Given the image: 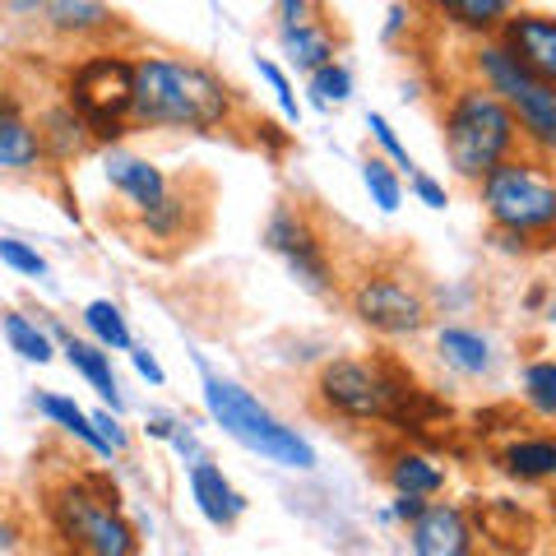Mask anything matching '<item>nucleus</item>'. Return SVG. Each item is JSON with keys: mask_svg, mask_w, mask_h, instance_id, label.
Segmentation results:
<instances>
[{"mask_svg": "<svg viewBox=\"0 0 556 556\" xmlns=\"http://www.w3.org/2000/svg\"><path fill=\"white\" fill-rule=\"evenodd\" d=\"M237 112L232 84L186 56H135L130 126L139 130H186L208 135Z\"/></svg>", "mask_w": 556, "mask_h": 556, "instance_id": "f257e3e1", "label": "nucleus"}, {"mask_svg": "<svg viewBox=\"0 0 556 556\" xmlns=\"http://www.w3.org/2000/svg\"><path fill=\"white\" fill-rule=\"evenodd\" d=\"M441 130H445L441 144H445L450 172H455L459 181H473V186H482L501 163L519 159V149H525L515 112L473 79L459 84V89L445 98Z\"/></svg>", "mask_w": 556, "mask_h": 556, "instance_id": "f03ea898", "label": "nucleus"}, {"mask_svg": "<svg viewBox=\"0 0 556 556\" xmlns=\"http://www.w3.org/2000/svg\"><path fill=\"white\" fill-rule=\"evenodd\" d=\"M316 399L325 413L348 417V422H417L413 404L422 390L413 376L390 357H334L316 376Z\"/></svg>", "mask_w": 556, "mask_h": 556, "instance_id": "7ed1b4c3", "label": "nucleus"}, {"mask_svg": "<svg viewBox=\"0 0 556 556\" xmlns=\"http://www.w3.org/2000/svg\"><path fill=\"white\" fill-rule=\"evenodd\" d=\"M200 371H204V390H200L204 413L214 427H223V437H232L241 450H251V455L269 459L278 468H298V473L316 468V445H311L298 427H288L278 413H269L247 386L214 376L204 367V357H200Z\"/></svg>", "mask_w": 556, "mask_h": 556, "instance_id": "20e7f679", "label": "nucleus"}, {"mask_svg": "<svg viewBox=\"0 0 556 556\" xmlns=\"http://www.w3.org/2000/svg\"><path fill=\"white\" fill-rule=\"evenodd\" d=\"M478 204L492 232H510L529 241V251L556 247V172L543 159H519L501 163L492 177L478 186Z\"/></svg>", "mask_w": 556, "mask_h": 556, "instance_id": "39448f33", "label": "nucleus"}, {"mask_svg": "<svg viewBox=\"0 0 556 556\" xmlns=\"http://www.w3.org/2000/svg\"><path fill=\"white\" fill-rule=\"evenodd\" d=\"M468 70H473V84H482L486 93H496L515 112L519 135H525L529 149H538V159L556 163V89L552 84H543L533 70L519 65V56L501 38L473 42Z\"/></svg>", "mask_w": 556, "mask_h": 556, "instance_id": "423d86ee", "label": "nucleus"}, {"mask_svg": "<svg viewBox=\"0 0 556 556\" xmlns=\"http://www.w3.org/2000/svg\"><path fill=\"white\" fill-rule=\"evenodd\" d=\"M51 525L75 556H139L135 525L121 515L116 496L93 492L89 482H65L51 496Z\"/></svg>", "mask_w": 556, "mask_h": 556, "instance_id": "0eeeda50", "label": "nucleus"}, {"mask_svg": "<svg viewBox=\"0 0 556 556\" xmlns=\"http://www.w3.org/2000/svg\"><path fill=\"white\" fill-rule=\"evenodd\" d=\"M130 89H135V61L98 51L70 70V108L89 121L93 139H116L130 126Z\"/></svg>", "mask_w": 556, "mask_h": 556, "instance_id": "6e6552de", "label": "nucleus"}, {"mask_svg": "<svg viewBox=\"0 0 556 556\" xmlns=\"http://www.w3.org/2000/svg\"><path fill=\"white\" fill-rule=\"evenodd\" d=\"M348 306H353V316L376 329V334L386 339H413L427 329V298L417 292L413 283H404L399 274H367L357 278L353 292H348Z\"/></svg>", "mask_w": 556, "mask_h": 556, "instance_id": "1a4fd4ad", "label": "nucleus"}, {"mask_svg": "<svg viewBox=\"0 0 556 556\" xmlns=\"http://www.w3.org/2000/svg\"><path fill=\"white\" fill-rule=\"evenodd\" d=\"M265 247L274 255H283V265L292 269V278H298L306 292H329L334 288V269H329L325 241L306 223L302 208H288V204L274 208L269 223H265Z\"/></svg>", "mask_w": 556, "mask_h": 556, "instance_id": "9d476101", "label": "nucleus"}, {"mask_svg": "<svg viewBox=\"0 0 556 556\" xmlns=\"http://www.w3.org/2000/svg\"><path fill=\"white\" fill-rule=\"evenodd\" d=\"M278 47H283V56L292 70H302L311 79L316 70L334 65V33H329L320 20H306V14H316V5H306V0H283L278 5Z\"/></svg>", "mask_w": 556, "mask_h": 556, "instance_id": "9b49d317", "label": "nucleus"}, {"mask_svg": "<svg viewBox=\"0 0 556 556\" xmlns=\"http://www.w3.org/2000/svg\"><path fill=\"white\" fill-rule=\"evenodd\" d=\"M102 177H108V186L135 208V214H153V208L172 195L163 167L153 159H144V153H130V149L102 153Z\"/></svg>", "mask_w": 556, "mask_h": 556, "instance_id": "f8f14e48", "label": "nucleus"}, {"mask_svg": "<svg viewBox=\"0 0 556 556\" xmlns=\"http://www.w3.org/2000/svg\"><path fill=\"white\" fill-rule=\"evenodd\" d=\"M501 42H506L519 65L533 70L543 84L556 89V14L547 10H515L510 24L501 28Z\"/></svg>", "mask_w": 556, "mask_h": 556, "instance_id": "ddd939ff", "label": "nucleus"}, {"mask_svg": "<svg viewBox=\"0 0 556 556\" xmlns=\"http://www.w3.org/2000/svg\"><path fill=\"white\" fill-rule=\"evenodd\" d=\"M473 525L455 501H431L422 519L408 529L413 556H473Z\"/></svg>", "mask_w": 556, "mask_h": 556, "instance_id": "4468645a", "label": "nucleus"}, {"mask_svg": "<svg viewBox=\"0 0 556 556\" xmlns=\"http://www.w3.org/2000/svg\"><path fill=\"white\" fill-rule=\"evenodd\" d=\"M47 334L56 339V348L65 353L70 367H75V371L98 390L102 404H108L112 413L126 408V399H121V380H116V367H112V353H108V348H98V343H89V339H75V334L65 329V320H56V316H47Z\"/></svg>", "mask_w": 556, "mask_h": 556, "instance_id": "2eb2a0df", "label": "nucleus"}, {"mask_svg": "<svg viewBox=\"0 0 556 556\" xmlns=\"http://www.w3.org/2000/svg\"><path fill=\"white\" fill-rule=\"evenodd\" d=\"M186 486H190V501L195 510L208 519L214 529H237V519L247 515V496L228 482V473L214 464V459H200L186 468Z\"/></svg>", "mask_w": 556, "mask_h": 556, "instance_id": "dca6fc26", "label": "nucleus"}, {"mask_svg": "<svg viewBox=\"0 0 556 556\" xmlns=\"http://www.w3.org/2000/svg\"><path fill=\"white\" fill-rule=\"evenodd\" d=\"M501 473L525 482V486H552L556 482V431H533V437H515L496 455Z\"/></svg>", "mask_w": 556, "mask_h": 556, "instance_id": "f3484780", "label": "nucleus"}, {"mask_svg": "<svg viewBox=\"0 0 556 556\" xmlns=\"http://www.w3.org/2000/svg\"><path fill=\"white\" fill-rule=\"evenodd\" d=\"M437 353L450 371H459L468 380H478L492 371V339L473 325H441L437 329Z\"/></svg>", "mask_w": 556, "mask_h": 556, "instance_id": "a211bd4d", "label": "nucleus"}, {"mask_svg": "<svg viewBox=\"0 0 556 556\" xmlns=\"http://www.w3.org/2000/svg\"><path fill=\"white\" fill-rule=\"evenodd\" d=\"M33 408H38V413L47 417L51 427H61L65 437H75L84 450H93L98 459H112V445L102 441V431L93 427V413H84V408H79V404H75V399H70V394L42 390L38 399H33Z\"/></svg>", "mask_w": 556, "mask_h": 556, "instance_id": "6ab92c4d", "label": "nucleus"}, {"mask_svg": "<svg viewBox=\"0 0 556 556\" xmlns=\"http://www.w3.org/2000/svg\"><path fill=\"white\" fill-rule=\"evenodd\" d=\"M386 478L394 486V496H417V501H431L445 492V468L422 455V450H399V455L390 459Z\"/></svg>", "mask_w": 556, "mask_h": 556, "instance_id": "aec40b11", "label": "nucleus"}, {"mask_svg": "<svg viewBox=\"0 0 556 556\" xmlns=\"http://www.w3.org/2000/svg\"><path fill=\"white\" fill-rule=\"evenodd\" d=\"M437 14L450 28H464V33H473L478 42H486V38H501V28L510 24L515 5L510 0H441Z\"/></svg>", "mask_w": 556, "mask_h": 556, "instance_id": "412c9836", "label": "nucleus"}, {"mask_svg": "<svg viewBox=\"0 0 556 556\" xmlns=\"http://www.w3.org/2000/svg\"><path fill=\"white\" fill-rule=\"evenodd\" d=\"M38 14H47V28L65 33V38H89V33H108L116 24V14L98 0H51Z\"/></svg>", "mask_w": 556, "mask_h": 556, "instance_id": "4be33fe9", "label": "nucleus"}, {"mask_svg": "<svg viewBox=\"0 0 556 556\" xmlns=\"http://www.w3.org/2000/svg\"><path fill=\"white\" fill-rule=\"evenodd\" d=\"M38 135H42V149L51 153V159H75V153H84L89 149V139H93V130H89V121H84L70 102H61V108H51L47 116H42V126H38Z\"/></svg>", "mask_w": 556, "mask_h": 556, "instance_id": "5701e85b", "label": "nucleus"}, {"mask_svg": "<svg viewBox=\"0 0 556 556\" xmlns=\"http://www.w3.org/2000/svg\"><path fill=\"white\" fill-rule=\"evenodd\" d=\"M42 135L33 121H24L20 112L0 121V172H28L33 163H42Z\"/></svg>", "mask_w": 556, "mask_h": 556, "instance_id": "b1692460", "label": "nucleus"}, {"mask_svg": "<svg viewBox=\"0 0 556 556\" xmlns=\"http://www.w3.org/2000/svg\"><path fill=\"white\" fill-rule=\"evenodd\" d=\"M0 329H5L10 348L20 353L24 362H38V367H47L51 357H56V339L47 334V325H38L33 316H24V311H0Z\"/></svg>", "mask_w": 556, "mask_h": 556, "instance_id": "393cba45", "label": "nucleus"}, {"mask_svg": "<svg viewBox=\"0 0 556 556\" xmlns=\"http://www.w3.org/2000/svg\"><path fill=\"white\" fill-rule=\"evenodd\" d=\"M79 320H84V329H89V343L108 348V353H130L135 348V334H130L126 316H121V306L108 302V298H93L89 306H84Z\"/></svg>", "mask_w": 556, "mask_h": 556, "instance_id": "a878e982", "label": "nucleus"}, {"mask_svg": "<svg viewBox=\"0 0 556 556\" xmlns=\"http://www.w3.org/2000/svg\"><path fill=\"white\" fill-rule=\"evenodd\" d=\"M519 394L533 417L556 422V357H533L525 371H519Z\"/></svg>", "mask_w": 556, "mask_h": 556, "instance_id": "bb28decb", "label": "nucleus"}, {"mask_svg": "<svg viewBox=\"0 0 556 556\" xmlns=\"http://www.w3.org/2000/svg\"><path fill=\"white\" fill-rule=\"evenodd\" d=\"M362 186H367V195L380 214H394V208L404 204V177H399L380 153H367V159H362Z\"/></svg>", "mask_w": 556, "mask_h": 556, "instance_id": "cd10ccee", "label": "nucleus"}, {"mask_svg": "<svg viewBox=\"0 0 556 556\" xmlns=\"http://www.w3.org/2000/svg\"><path fill=\"white\" fill-rule=\"evenodd\" d=\"M348 98H353V70H348L343 61L311 75V102H316V108H339V102H348Z\"/></svg>", "mask_w": 556, "mask_h": 556, "instance_id": "c85d7f7f", "label": "nucleus"}, {"mask_svg": "<svg viewBox=\"0 0 556 556\" xmlns=\"http://www.w3.org/2000/svg\"><path fill=\"white\" fill-rule=\"evenodd\" d=\"M186 195H167L153 214H139V223H144V232L149 237H159V241H181L186 237Z\"/></svg>", "mask_w": 556, "mask_h": 556, "instance_id": "c756f323", "label": "nucleus"}, {"mask_svg": "<svg viewBox=\"0 0 556 556\" xmlns=\"http://www.w3.org/2000/svg\"><path fill=\"white\" fill-rule=\"evenodd\" d=\"M0 265H10L14 274H24V278H38V283L51 278V265L20 237H0Z\"/></svg>", "mask_w": 556, "mask_h": 556, "instance_id": "7c9ffc66", "label": "nucleus"}, {"mask_svg": "<svg viewBox=\"0 0 556 556\" xmlns=\"http://www.w3.org/2000/svg\"><path fill=\"white\" fill-rule=\"evenodd\" d=\"M367 130H371V139L380 144V153H386V163H390L394 172H408V177H413V172H417V163H413V153L404 149V139L394 135V126H390V121L380 116V112H367Z\"/></svg>", "mask_w": 556, "mask_h": 556, "instance_id": "2f4dec72", "label": "nucleus"}, {"mask_svg": "<svg viewBox=\"0 0 556 556\" xmlns=\"http://www.w3.org/2000/svg\"><path fill=\"white\" fill-rule=\"evenodd\" d=\"M255 65H260V79H269V89H274V98H278V112H283L292 126H298V121H302V108H298V93H292V79L283 75V65H278V61H265V56H260Z\"/></svg>", "mask_w": 556, "mask_h": 556, "instance_id": "473e14b6", "label": "nucleus"}, {"mask_svg": "<svg viewBox=\"0 0 556 556\" xmlns=\"http://www.w3.org/2000/svg\"><path fill=\"white\" fill-rule=\"evenodd\" d=\"M408 190H413V195H417V200H422L427 208H445V204H450V195H445V186H441L437 177H427V172H422V167H417V172H413V177H408Z\"/></svg>", "mask_w": 556, "mask_h": 556, "instance_id": "72a5a7b5", "label": "nucleus"}, {"mask_svg": "<svg viewBox=\"0 0 556 556\" xmlns=\"http://www.w3.org/2000/svg\"><path fill=\"white\" fill-rule=\"evenodd\" d=\"M93 427L102 431V441H108V445H112V455H121V450H126V445H130V437H126V431H121V422H116V413H112V408H102V413H93Z\"/></svg>", "mask_w": 556, "mask_h": 556, "instance_id": "f704fd0d", "label": "nucleus"}, {"mask_svg": "<svg viewBox=\"0 0 556 556\" xmlns=\"http://www.w3.org/2000/svg\"><path fill=\"white\" fill-rule=\"evenodd\" d=\"M130 362H135V371L149 380V386H167V371L159 367V357L149 353V348H130Z\"/></svg>", "mask_w": 556, "mask_h": 556, "instance_id": "c9c22d12", "label": "nucleus"}, {"mask_svg": "<svg viewBox=\"0 0 556 556\" xmlns=\"http://www.w3.org/2000/svg\"><path fill=\"white\" fill-rule=\"evenodd\" d=\"M431 506V501H417V496H394V519H404V525L413 529L417 519H422V510Z\"/></svg>", "mask_w": 556, "mask_h": 556, "instance_id": "e433bc0d", "label": "nucleus"}, {"mask_svg": "<svg viewBox=\"0 0 556 556\" xmlns=\"http://www.w3.org/2000/svg\"><path fill=\"white\" fill-rule=\"evenodd\" d=\"M14 112H20V102H14V93H10V89H0V121L14 116Z\"/></svg>", "mask_w": 556, "mask_h": 556, "instance_id": "4c0bfd02", "label": "nucleus"}, {"mask_svg": "<svg viewBox=\"0 0 556 556\" xmlns=\"http://www.w3.org/2000/svg\"><path fill=\"white\" fill-rule=\"evenodd\" d=\"M547 320L556 325V288H552V302H547Z\"/></svg>", "mask_w": 556, "mask_h": 556, "instance_id": "58836bf2", "label": "nucleus"}]
</instances>
